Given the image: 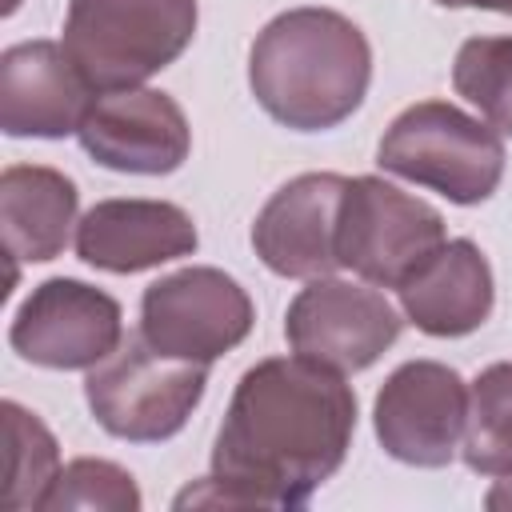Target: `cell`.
<instances>
[{
    "mask_svg": "<svg viewBox=\"0 0 512 512\" xmlns=\"http://www.w3.org/2000/svg\"><path fill=\"white\" fill-rule=\"evenodd\" d=\"M356 436V392L304 356H264L232 388L212 444V476L172 508H304Z\"/></svg>",
    "mask_w": 512,
    "mask_h": 512,
    "instance_id": "1",
    "label": "cell"
},
{
    "mask_svg": "<svg viewBox=\"0 0 512 512\" xmlns=\"http://www.w3.org/2000/svg\"><path fill=\"white\" fill-rule=\"evenodd\" d=\"M372 44L336 8H288L272 16L248 52L256 104L292 132H328L368 96Z\"/></svg>",
    "mask_w": 512,
    "mask_h": 512,
    "instance_id": "2",
    "label": "cell"
},
{
    "mask_svg": "<svg viewBox=\"0 0 512 512\" xmlns=\"http://www.w3.org/2000/svg\"><path fill=\"white\" fill-rule=\"evenodd\" d=\"M196 20V0H68L60 44L96 92H120L176 64Z\"/></svg>",
    "mask_w": 512,
    "mask_h": 512,
    "instance_id": "3",
    "label": "cell"
},
{
    "mask_svg": "<svg viewBox=\"0 0 512 512\" xmlns=\"http://www.w3.org/2000/svg\"><path fill=\"white\" fill-rule=\"evenodd\" d=\"M504 136L448 100L408 104L380 136L376 164L448 204H484L504 180Z\"/></svg>",
    "mask_w": 512,
    "mask_h": 512,
    "instance_id": "4",
    "label": "cell"
},
{
    "mask_svg": "<svg viewBox=\"0 0 512 512\" xmlns=\"http://www.w3.org/2000/svg\"><path fill=\"white\" fill-rule=\"evenodd\" d=\"M208 388V364L156 352L140 332L128 336L108 360L88 368L84 400L92 420L128 444L172 440Z\"/></svg>",
    "mask_w": 512,
    "mask_h": 512,
    "instance_id": "5",
    "label": "cell"
},
{
    "mask_svg": "<svg viewBox=\"0 0 512 512\" xmlns=\"http://www.w3.org/2000/svg\"><path fill=\"white\" fill-rule=\"evenodd\" d=\"M448 240L444 216L380 176H352L340 204V268L364 284L400 288Z\"/></svg>",
    "mask_w": 512,
    "mask_h": 512,
    "instance_id": "6",
    "label": "cell"
},
{
    "mask_svg": "<svg viewBox=\"0 0 512 512\" xmlns=\"http://www.w3.org/2000/svg\"><path fill=\"white\" fill-rule=\"evenodd\" d=\"M256 324L248 288L212 264H192L152 280L140 296V336L176 360L212 364L240 348Z\"/></svg>",
    "mask_w": 512,
    "mask_h": 512,
    "instance_id": "7",
    "label": "cell"
},
{
    "mask_svg": "<svg viewBox=\"0 0 512 512\" xmlns=\"http://www.w3.org/2000/svg\"><path fill=\"white\" fill-rule=\"evenodd\" d=\"M400 328L404 312L392 308L376 284L336 276L308 280L284 312L288 348L340 376L372 368L400 340Z\"/></svg>",
    "mask_w": 512,
    "mask_h": 512,
    "instance_id": "8",
    "label": "cell"
},
{
    "mask_svg": "<svg viewBox=\"0 0 512 512\" xmlns=\"http://www.w3.org/2000/svg\"><path fill=\"white\" fill-rule=\"evenodd\" d=\"M20 360L52 372H88L124 344L120 300L96 284L52 276L36 284L8 324Z\"/></svg>",
    "mask_w": 512,
    "mask_h": 512,
    "instance_id": "9",
    "label": "cell"
},
{
    "mask_svg": "<svg viewBox=\"0 0 512 512\" xmlns=\"http://www.w3.org/2000/svg\"><path fill=\"white\" fill-rule=\"evenodd\" d=\"M468 384L440 360H404L372 404L380 448L412 468H448L464 444Z\"/></svg>",
    "mask_w": 512,
    "mask_h": 512,
    "instance_id": "10",
    "label": "cell"
},
{
    "mask_svg": "<svg viewBox=\"0 0 512 512\" xmlns=\"http://www.w3.org/2000/svg\"><path fill=\"white\" fill-rule=\"evenodd\" d=\"M80 148L108 172L168 176L192 152L184 108L160 88L100 92L76 132Z\"/></svg>",
    "mask_w": 512,
    "mask_h": 512,
    "instance_id": "11",
    "label": "cell"
},
{
    "mask_svg": "<svg viewBox=\"0 0 512 512\" xmlns=\"http://www.w3.org/2000/svg\"><path fill=\"white\" fill-rule=\"evenodd\" d=\"M348 176L300 172L280 184L252 220V248L260 264L284 280H316L340 268V204Z\"/></svg>",
    "mask_w": 512,
    "mask_h": 512,
    "instance_id": "12",
    "label": "cell"
},
{
    "mask_svg": "<svg viewBox=\"0 0 512 512\" xmlns=\"http://www.w3.org/2000/svg\"><path fill=\"white\" fill-rule=\"evenodd\" d=\"M96 88L56 40H20L0 56V128L16 140L76 136Z\"/></svg>",
    "mask_w": 512,
    "mask_h": 512,
    "instance_id": "13",
    "label": "cell"
},
{
    "mask_svg": "<svg viewBox=\"0 0 512 512\" xmlns=\"http://www.w3.org/2000/svg\"><path fill=\"white\" fill-rule=\"evenodd\" d=\"M200 232L192 216L172 200H144V196H112L96 200L76 220V256L88 268L132 276L180 256H192Z\"/></svg>",
    "mask_w": 512,
    "mask_h": 512,
    "instance_id": "14",
    "label": "cell"
},
{
    "mask_svg": "<svg viewBox=\"0 0 512 512\" xmlns=\"http://www.w3.org/2000/svg\"><path fill=\"white\" fill-rule=\"evenodd\" d=\"M400 312L424 336L456 340L488 324L496 304V280L488 256L468 240H444L400 288Z\"/></svg>",
    "mask_w": 512,
    "mask_h": 512,
    "instance_id": "15",
    "label": "cell"
},
{
    "mask_svg": "<svg viewBox=\"0 0 512 512\" xmlns=\"http://www.w3.org/2000/svg\"><path fill=\"white\" fill-rule=\"evenodd\" d=\"M76 180L48 164H8L0 172L4 248L16 264H48L64 252L76 224Z\"/></svg>",
    "mask_w": 512,
    "mask_h": 512,
    "instance_id": "16",
    "label": "cell"
},
{
    "mask_svg": "<svg viewBox=\"0 0 512 512\" xmlns=\"http://www.w3.org/2000/svg\"><path fill=\"white\" fill-rule=\"evenodd\" d=\"M460 456L476 476H512V360H496L472 380Z\"/></svg>",
    "mask_w": 512,
    "mask_h": 512,
    "instance_id": "17",
    "label": "cell"
},
{
    "mask_svg": "<svg viewBox=\"0 0 512 512\" xmlns=\"http://www.w3.org/2000/svg\"><path fill=\"white\" fill-rule=\"evenodd\" d=\"M0 416H4V436H8V480H4L0 508L40 512L52 480L60 476V444L48 432V424L16 400H4Z\"/></svg>",
    "mask_w": 512,
    "mask_h": 512,
    "instance_id": "18",
    "label": "cell"
},
{
    "mask_svg": "<svg viewBox=\"0 0 512 512\" xmlns=\"http://www.w3.org/2000/svg\"><path fill=\"white\" fill-rule=\"evenodd\" d=\"M452 88L500 136H512V36H468L452 60Z\"/></svg>",
    "mask_w": 512,
    "mask_h": 512,
    "instance_id": "19",
    "label": "cell"
},
{
    "mask_svg": "<svg viewBox=\"0 0 512 512\" xmlns=\"http://www.w3.org/2000/svg\"><path fill=\"white\" fill-rule=\"evenodd\" d=\"M144 496L132 480L128 468L100 460V456H80L72 464L60 468V476L52 480L40 512H140Z\"/></svg>",
    "mask_w": 512,
    "mask_h": 512,
    "instance_id": "20",
    "label": "cell"
},
{
    "mask_svg": "<svg viewBox=\"0 0 512 512\" xmlns=\"http://www.w3.org/2000/svg\"><path fill=\"white\" fill-rule=\"evenodd\" d=\"M440 8H484V12H504L512 16V0H436Z\"/></svg>",
    "mask_w": 512,
    "mask_h": 512,
    "instance_id": "21",
    "label": "cell"
},
{
    "mask_svg": "<svg viewBox=\"0 0 512 512\" xmlns=\"http://www.w3.org/2000/svg\"><path fill=\"white\" fill-rule=\"evenodd\" d=\"M484 504H488V508H512V476H500V484L488 492Z\"/></svg>",
    "mask_w": 512,
    "mask_h": 512,
    "instance_id": "22",
    "label": "cell"
},
{
    "mask_svg": "<svg viewBox=\"0 0 512 512\" xmlns=\"http://www.w3.org/2000/svg\"><path fill=\"white\" fill-rule=\"evenodd\" d=\"M16 8H20V0H8V4H4V16H12Z\"/></svg>",
    "mask_w": 512,
    "mask_h": 512,
    "instance_id": "23",
    "label": "cell"
}]
</instances>
